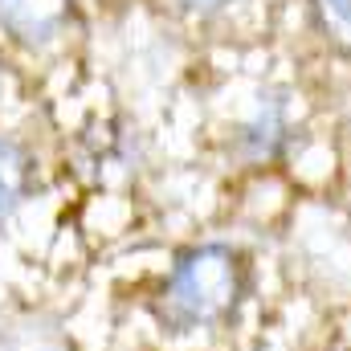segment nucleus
Wrapping results in <instances>:
<instances>
[{"label":"nucleus","mask_w":351,"mask_h":351,"mask_svg":"<svg viewBox=\"0 0 351 351\" xmlns=\"http://www.w3.org/2000/svg\"><path fill=\"white\" fill-rule=\"evenodd\" d=\"M245 286H250V269L233 245H217V241L192 245L172 262L160 286L156 298L160 323L180 335L221 327L225 319H233L237 302L245 298Z\"/></svg>","instance_id":"nucleus-1"},{"label":"nucleus","mask_w":351,"mask_h":351,"mask_svg":"<svg viewBox=\"0 0 351 351\" xmlns=\"http://www.w3.org/2000/svg\"><path fill=\"white\" fill-rule=\"evenodd\" d=\"M70 16V0H0V29L21 45H45Z\"/></svg>","instance_id":"nucleus-2"},{"label":"nucleus","mask_w":351,"mask_h":351,"mask_svg":"<svg viewBox=\"0 0 351 351\" xmlns=\"http://www.w3.org/2000/svg\"><path fill=\"white\" fill-rule=\"evenodd\" d=\"M29 176H33V164H29L25 147L0 135V221L21 208V200L29 192Z\"/></svg>","instance_id":"nucleus-3"},{"label":"nucleus","mask_w":351,"mask_h":351,"mask_svg":"<svg viewBox=\"0 0 351 351\" xmlns=\"http://www.w3.org/2000/svg\"><path fill=\"white\" fill-rule=\"evenodd\" d=\"M315 21L335 49L351 53V0H315Z\"/></svg>","instance_id":"nucleus-4"},{"label":"nucleus","mask_w":351,"mask_h":351,"mask_svg":"<svg viewBox=\"0 0 351 351\" xmlns=\"http://www.w3.org/2000/svg\"><path fill=\"white\" fill-rule=\"evenodd\" d=\"M184 8H196V12H213V8H221V4H229V0H180Z\"/></svg>","instance_id":"nucleus-5"}]
</instances>
